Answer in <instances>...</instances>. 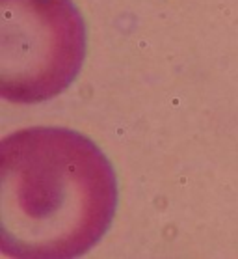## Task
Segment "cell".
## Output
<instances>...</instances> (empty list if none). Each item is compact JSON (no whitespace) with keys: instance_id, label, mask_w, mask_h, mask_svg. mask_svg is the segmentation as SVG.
<instances>
[{"instance_id":"6da1fadb","label":"cell","mask_w":238,"mask_h":259,"mask_svg":"<svg viewBox=\"0 0 238 259\" xmlns=\"http://www.w3.org/2000/svg\"><path fill=\"white\" fill-rule=\"evenodd\" d=\"M114 166L89 136L30 127L0 147V248L15 259H75L110 230L117 211Z\"/></svg>"},{"instance_id":"7a4b0ae2","label":"cell","mask_w":238,"mask_h":259,"mask_svg":"<svg viewBox=\"0 0 238 259\" xmlns=\"http://www.w3.org/2000/svg\"><path fill=\"white\" fill-rule=\"evenodd\" d=\"M86 58V23L73 0H0V94L37 105L64 94Z\"/></svg>"}]
</instances>
